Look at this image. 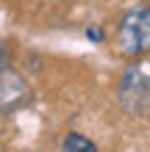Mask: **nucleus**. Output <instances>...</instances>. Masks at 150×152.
I'll return each instance as SVG.
<instances>
[{"mask_svg":"<svg viewBox=\"0 0 150 152\" xmlns=\"http://www.w3.org/2000/svg\"><path fill=\"white\" fill-rule=\"evenodd\" d=\"M117 50L128 58L150 53V8H134L117 28Z\"/></svg>","mask_w":150,"mask_h":152,"instance_id":"f257e3e1","label":"nucleus"},{"mask_svg":"<svg viewBox=\"0 0 150 152\" xmlns=\"http://www.w3.org/2000/svg\"><path fill=\"white\" fill-rule=\"evenodd\" d=\"M8 66H11V47H8V42H0V75Z\"/></svg>","mask_w":150,"mask_h":152,"instance_id":"20e7f679","label":"nucleus"},{"mask_svg":"<svg viewBox=\"0 0 150 152\" xmlns=\"http://www.w3.org/2000/svg\"><path fill=\"white\" fill-rule=\"evenodd\" d=\"M86 36H89L92 42H103V31L100 28H89V31H86Z\"/></svg>","mask_w":150,"mask_h":152,"instance_id":"39448f33","label":"nucleus"},{"mask_svg":"<svg viewBox=\"0 0 150 152\" xmlns=\"http://www.w3.org/2000/svg\"><path fill=\"white\" fill-rule=\"evenodd\" d=\"M58 152H98V147H95L86 136H81V133H67V138L61 141Z\"/></svg>","mask_w":150,"mask_h":152,"instance_id":"7ed1b4c3","label":"nucleus"},{"mask_svg":"<svg viewBox=\"0 0 150 152\" xmlns=\"http://www.w3.org/2000/svg\"><path fill=\"white\" fill-rule=\"evenodd\" d=\"M28 83L14 72L11 66L0 75V108L3 111H17L22 102H28Z\"/></svg>","mask_w":150,"mask_h":152,"instance_id":"f03ea898","label":"nucleus"}]
</instances>
